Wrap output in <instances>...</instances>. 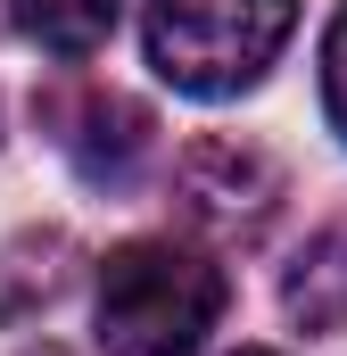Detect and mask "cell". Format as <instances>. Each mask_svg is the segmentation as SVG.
<instances>
[{"label": "cell", "instance_id": "cell-5", "mask_svg": "<svg viewBox=\"0 0 347 356\" xmlns=\"http://www.w3.org/2000/svg\"><path fill=\"white\" fill-rule=\"evenodd\" d=\"M281 307H289V323H306V332H339L347 323V224L314 232V241L298 249V266L281 273Z\"/></svg>", "mask_w": 347, "mask_h": 356}, {"label": "cell", "instance_id": "cell-2", "mask_svg": "<svg viewBox=\"0 0 347 356\" xmlns=\"http://www.w3.org/2000/svg\"><path fill=\"white\" fill-rule=\"evenodd\" d=\"M298 25V0H149V67L190 99L264 83Z\"/></svg>", "mask_w": 347, "mask_h": 356}, {"label": "cell", "instance_id": "cell-4", "mask_svg": "<svg viewBox=\"0 0 347 356\" xmlns=\"http://www.w3.org/2000/svg\"><path fill=\"white\" fill-rule=\"evenodd\" d=\"M174 199L198 232L215 241H257L273 224V199H281V175L264 149H240V141H190L182 166H174Z\"/></svg>", "mask_w": 347, "mask_h": 356}, {"label": "cell", "instance_id": "cell-9", "mask_svg": "<svg viewBox=\"0 0 347 356\" xmlns=\"http://www.w3.org/2000/svg\"><path fill=\"white\" fill-rule=\"evenodd\" d=\"M232 356H273V348H232Z\"/></svg>", "mask_w": 347, "mask_h": 356}, {"label": "cell", "instance_id": "cell-1", "mask_svg": "<svg viewBox=\"0 0 347 356\" xmlns=\"http://www.w3.org/2000/svg\"><path fill=\"white\" fill-rule=\"evenodd\" d=\"M223 298H232V282L198 241L141 232V241L108 249L91 323H99L108 356H198L207 332L223 323Z\"/></svg>", "mask_w": 347, "mask_h": 356}, {"label": "cell", "instance_id": "cell-7", "mask_svg": "<svg viewBox=\"0 0 347 356\" xmlns=\"http://www.w3.org/2000/svg\"><path fill=\"white\" fill-rule=\"evenodd\" d=\"M323 116H331V133L347 141V8L331 17V33H323Z\"/></svg>", "mask_w": 347, "mask_h": 356}, {"label": "cell", "instance_id": "cell-6", "mask_svg": "<svg viewBox=\"0 0 347 356\" xmlns=\"http://www.w3.org/2000/svg\"><path fill=\"white\" fill-rule=\"evenodd\" d=\"M124 0H8V25L42 50V58H91L108 50Z\"/></svg>", "mask_w": 347, "mask_h": 356}, {"label": "cell", "instance_id": "cell-3", "mask_svg": "<svg viewBox=\"0 0 347 356\" xmlns=\"http://www.w3.org/2000/svg\"><path fill=\"white\" fill-rule=\"evenodd\" d=\"M42 124H50V141L67 149V166L91 191H133L141 166H149V149H158V116L133 91H108V83L50 91L42 99Z\"/></svg>", "mask_w": 347, "mask_h": 356}, {"label": "cell", "instance_id": "cell-8", "mask_svg": "<svg viewBox=\"0 0 347 356\" xmlns=\"http://www.w3.org/2000/svg\"><path fill=\"white\" fill-rule=\"evenodd\" d=\"M25 356H67V348H25Z\"/></svg>", "mask_w": 347, "mask_h": 356}]
</instances>
